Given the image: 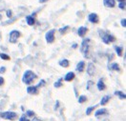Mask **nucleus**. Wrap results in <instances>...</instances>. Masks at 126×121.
<instances>
[{
  "label": "nucleus",
  "mask_w": 126,
  "mask_h": 121,
  "mask_svg": "<svg viewBox=\"0 0 126 121\" xmlns=\"http://www.w3.org/2000/svg\"><path fill=\"white\" fill-rule=\"evenodd\" d=\"M36 77H37V75L33 73V72H32V71H26L25 73H24V74H23L22 81H23V83L29 85V84H31L34 79H36Z\"/></svg>",
  "instance_id": "1"
},
{
  "label": "nucleus",
  "mask_w": 126,
  "mask_h": 121,
  "mask_svg": "<svg viewBox=\"0 0 126 121\" xmlns=\"http://www.w3.org/2000/svg\"><path fill=\"white\" fill-rule=\"evenodd\" d=\"M99 35L101 36L102 41H103L105 44H109V43L114 42V41L116 40V37H115L114 35H112V34L104 32V31H102V30H99Z\"/></svg>",
  "instance_id": "2"
},
{
  "label": "nucleus",
  "mask_w": 126,
  "mask_h": 121,
  "mask_svg": "<svg viewBox=\"0 0 126 121\" xmlns=\"http://www.w3.org/2000/svg\"><path fill=\"white\" fill-rule=\"evenodd\" d=\"M90 39L89 38H86L82 41V44H81V48L80 51L81 52L83 53V55L86 57V58H89V47H90Z\"/></svg>",
  "instance_id": "3"
},
{
  "label": "nucleus",
  "mask_w": 126,
  "mask_h": 121,
  "mask_svg": "<svg viewBox=\"0 0 126 121\" xmlns=\"http://www.w3.org/2000/svg\"><path fill=\"white\" fill-rule=\"evenodd\" d=\"M0 117L8 120H15L17 117V114L14 112H5V113L0 112Z\"/></svg>",
  "instance_id": "4"
},
{
  "label": "nucleus",
  "mask_w": 126,
  "mask_h": 121,
  "mask_svg": "<svg viewBox=\"0 0 126 121\" xmlns=\"http://www.w3.org/2000/svg\"><path fill=\"white\" fill-rule=\"evenodd\" d=\"M20 36H21V32L19 31H12L10 32V38H9V40H10L11 43H15Z\"/></svg>",
  "instance_id": "5"
},
{
  "label": "nucleus",
  "mask_w": 126,
  "mask_h": 121,
  "mask_svg": "<svg viewBox=\"0 0 126 121\" xmlns=\"http://www.w3.org/2000/svg\"><path fill=\"white\" fill-rule=\"evenodd\" d=\"M54 33H55V30L53 29L50 30L49 32H47L46 35H45V39L48 43H53L54 41Z\"/></svg>",
  "instance_id": "6"
},
{
  "label": "nucleus",
  "mask_w": 126,
  "mask_h": 121,
  "mask_svg": "<svg viewBox=\"0 0 126 121\" xmlns=\"http://www.w3.org/2000/svg\"><path fill=\"white\" fill-rule=\"evenodd\" d=\"M88 19H89V21H90L91 23H94V24H97V23H99V15H98L97 13H90L89 16H88Z\"/></svg>",
  "instance_id": "7"
},
{
  "label": "nucleus",
  "mask_w": 126,
  "mask_h": 121,
  "mask_svg": "<svg viewBox=\"0 0 126 121\" xmlns=\"http://www.w3.org/2000/svg\"><path fill=\"white\" fill-rule=\"evenodd\" d=\"M87 73L90 75V76H93L96 74V67L93 63H89L88 64V67H87Z\"/></svg>",
  "instance_id": "8"
},
{
  "label": "nucleus",
  "mask_w": 126,
  "mask_h": 121,
  "mask_svg": "<svg viewBox=\"0 0 126 121\" xmlns=\"http://www.w3.org/2000/svg\"><path fill=\"white\" fill-rule=\"evenodd\" d=\"M34 16H35V13H33V14L29 15V16L26 17L27 24L29 25V26H33V25H34V23H35V18H34Z\"/></svg>",
  "instance_id": "9"
},
{
  "label": "nucleus",
  "mask_w": 126,
  "mask_h": 121,
  "mask_svg": "<svg viewBox=\"0 0 126 121\" xmlns=\"http://www.w3.org/2000/svg\"><path fill=\"white\" fill-rule=\"evenodd\" d=\"M27 93L30 95H36L38 93V88L36 86H30L27 88Z\"/></svg>",
  "instance_id": "10"
},
{
  "label": "nucleus",
  "mask_w": 126,
  "mask_h": 121,
  "mask_svg": "<svg viewBox=\"0 0 126 121\" xmlns=\"http://www.w3.org/2000/svg\"><path fill=\"white\" fill-rule=\"evenodd\" d=\"M87 32H88V29H87L86 27H79L78 30H77V34H78L80 37H83V36L86 34Z\"/></svg>",
  "instance_id": "11"
},
{
  "label": "nucleus",
  "mask_w": 126,
  "mask_h": 121,
  "mask_svg": "<svg viewBox=\"0 0 126 121\" xmlns=\"http://www.w3.org/2000/svg\"><path fill=\"white\" fill-rule=\"evenodd\" d=\"M103 4L105 7L108 8H114L116 5V1L115 0H103Z\"/></svg>",
  "instance_id": "12"
},
{
  "label": "nucleus",
  "mask_w": 126,
  "mask_h": 121,
  "mask_svg": "<svg viewBox=\"0 0 126 121\" xmlns=\"http://www.w3.org/2000/svg\"><path fill=\"white\" fill-rule=\"evenodd\" d=\"M108 115V111H107V109L103 108V109L98 110V111L96 112L95 116H96V117H99V116H100V115Z\"/></svg>",
  "instance_id": "13"
},
{
  "label": "nucleus",
  "mask_w": 126,
  "mask_h": 121,
  "mask_svg": "<svg viewBox=\"0 0 126 121\" xmlns=\"http://www.w3.org/2000/svg\"><path fill=\"white\" fill-rule=\"evenodd\" d=\"M97 86H98V89H99V91H104V90L106 89V85H105L104 82H103V78H100V79L99 80Z\"/></svg>",
  "instance_id": "14"
},
{
  "label": "nucleus",
  "mask_w": 126,
  "mask_h": 121,
  "mask_svg": "<svg viewBox=\"0 0 126 121\" xmlns=\"http://www.w3.org/2000/svg\"><path fill=\"white\" fill-rule=\"evenodd\" d=\"M84 68H85V63L83 61H80L77 65H76V71L79 72V73H82L84 71Z\"/></svg>",
  "instance_id": "15"
},
{
  "label": "nucleus",
  "mask_w": 126,
  "mask_h": 121,
  "mask_svg": "<svg viewBox=\"0 0 126 121\" xmlns=\"http://www.w3.org/2000/svg\"><path fill=\"white\" fill-rule=\"evenodd\" d=\"M75 73H73V72H70V73H68L66 75H65V77H64V79L66 80V81H68V82H70V81H72L74 78H75Z\"/></svg>",
  "instance_id": "16"
},
{
  "label": "nucleus",
  "mask_w": 126,
  "mask_h": 121,
  "mask_svg": "<svg viewBox=\"0 0 126 121\" xmlns=\"http://www.w3.org/2000/svg\"><path fill=\"white\" fill-rule=\"evenodd\" d=\"M109 70H113V71H120V68H119V65L118 63H112L111 65L108 66Z\"/></svg>",
  "instance_id": "17"
},
{
  "label": "nucleus",
  "mask_w": 126,
  "mask_h": 121,
  "mask_svg": "<svg viewBox=\"0 0 126 121\" xmlns=\"http://www.w3.org/2000/svg\"><path fill=\"white\" fill-rule=\"evenodd\" d=\"M110 98H111V97L109 96H103L102 97V99H101V101H100V105H102V106L106 105V104L108 103V101L110 100Z\"/></svg>",
  "instance_id": "18"
},
{
  "label": "nucleus",
  "mask_w": 126,
  "mask_h": 121,
  "mask_svg": "<svg viewBox=\"0 0 126 121\" xmlns=\"http://www.w3.org/2000/svg\"><path fill=\"white\" fill-rule=\"evenodd\" d=\"M59 65H60L61 67L67 68V67L69 66V61H68L67 59H62V60H60V61H59Z\"/></svg>",
  "instance_id": "19"
},
{
  "label": "nucleus",
  "mask_w": 126,
  "mask_h": 121,
  "mask_svg": "<svg viewBox=\"0 0 126 121\" xmlns=\"http://www.w3.org/2000/svg\"><path fill=\"white\" fill-rule=\"evenodd\" d=\"M25 115H26V117H27L28 119H31V118H33V116H35V114H34V112H33V111H27Z\"/></svg>",
  "instance_id": "20"
},
{
  "label": "nucleus",
  "mask_w": 126,
  "mask_h": 121,
  "mask_svg": "<svg viewBox=\"0 0 126 121\" xmlns=\"http://www.w3.org/2000/svg\"><path fill=\"white\" fill-rule=\"evenodd\" d=\"M115 95L116 96H118L119 97L120 99H125L126 98V96L124 93H122V92H120V91H117V92H115Z\"/></svg>",
  "instance_id": "21"
},
{
  "label": "nucleus",
  "mask_w": 126,
  "mask_h": 121,
  "mask_svg": "<svg viewBox=\"0 0 126 121\" xmlns=\"http://www.w3.org/2000/svg\"><path fill=\"white\" fill-rule=\"evenodd\" d=\"M69 30H70V27H69V26H65V27L59 29V32H60L61 34H65Z\"/></svg>",
  "instance_id": "22"
},
{
  "label": "nucleus",
  "mask_w": 126,
  "mask_h": 121,
  "mask_svg": "<svg viewBox=\"0 0 126 121\" xmlns=\"http://www.w3.org/2000/svg\"><path fill=\"white\" fill-rule=\"evenodd\" d=\"M115 50H116V51H117V53H118L119 56H121V55H122V51H123V49L121 48V47L115 46Z\"/></svg>",
  "instance_id": "23"
},
{
  "label": "nucleus",
  "mask_w": 126,
  "mask_h": 121,
  "mask_svg": "<svg viewBox=\"0 0 126 121\" xmlns=\"http://www.w3.org/2000/svg\"><path fill=\"white\" fill-rule=\"evenodd\" d=\"M62 78H59L56 82H54V84H53V86L55 87V88H60L61 86H62Z\"/></svg>",
  "instance_id": "24"
},
{
  "label": "nucleus",
  "mask_w": 126,
  "mask_h": 121,
  "mask_svg": "<svg viewBox=\"0 0 126 121\" xmlns=\"http://www.w3.org/2000/svg\"><path fill=\"white\" fill-rule=\"evenodd\" d=\"M95 108H96V106H93V107H89V108H87V110H86V115H90L92 114L93 110H95Z\"/></svg>",
  "instance_id": "25"
},
{
  "label": "nucleus",
  "mask_w": 126,
  "mask_h": 121,
  "mask_svg": "<svg viewBox=\"0 0 126 121\" xmlns=\"http://www.w3.org/2000/svg\"><path fill=\"white\" fill-rule=\"evenodd\" d=\"M86 100H87V97L85 96H79V98H78V102H79L80 104L84 103Z\"/></svg>",
  "instance_id": "26"
},
{
  "label": "nucleus",
  "mask_w": 126,
  "mask_h": 121,
  "mask_svg": "<svg viewBox=\"0 0 126 121\" xmlns=\"http://www.w3.org/2000/svg\"><path fill=\"white\" fill-rule=\"evenodd\" d=\"M5 8H6V2L5 1H0V12H2V11H4L5 10Z\"/></svg>",
  "instance_id": "27"
},
{
  "label": "nucleus",
  "mask_w": 126,
  "mask_h": 121,
  "mask_svg": "<svg viewBox=\"0 0 126 121\" xmlns=\"http://www.w3.org/2000/svg\"><path fill=\"white\" fill-rule=\"evenodd\" d=\"M0 57L3 59V60H10V56L6 53H0Z\"/></svg>",
  "instance_id": "28"
},
{
  "label": "nucleus",
  "mask_w": 126,
  "mask_h": 121,
  "mask_svg": "<svg viewBox=\"0 0 126 121\" xmlns=\"http://www.w3.org/2000/svg\"><path fill=\"white\" fill-rule=\"evenodd\" d=\"M94 86V82L92 81V80H89L88 82H87V90L88 91H90L91 90V88Z\"/></svg>",
  "instance_id": "29"
},
{
  "label": "nucleus",
  "mask_w": 126,
  "mask_h": 121,
  "mask_svg": "<svg viewBox=\"0 0 126 121\" xmlns=\"http://www.w3.org/2000/svg\"><path fill=\"white\" fill-rule=\"evenodd\" d=\"M45 84H46V82H45V80H43V79H42V80H40V82H39V83L37 84V86H36V87H37V88H40V87H42V86H44Z\"/></svg>",
  "instance_id": "30"
},
{
  "label": "nucleus",
  "mask_w": 126,
  "mask_h": 121,
  "mask_svg": "<svg viewBox=\"0 0 126 121\" xmlns=\"http://www.w3.org/2000/svg\"><path fill=\"white\" fill-rule=\"evenodd\" d=\"M119 7L121 10H125V2H120L119 5Z\"/></svg>",
  "instance_id": "31"
},
{
  "label": "nucleus",
  "mask_w": 126,
  "mask_h": 121,
  "mask_svg": "<svg viewBox=\"0 0 126 121\" xmlns=\"http://www.w3.org/2000/svg\"><path fill=\"white\" fill-rule=\"evenodd\" d=\"M6 14H7V16H8L9 18H11V17L13 16V12H12V10H8L7 13H6Z\"/></svg>",
  "instance_id": "32"
},
{
  "label": "nucleus",
  "mask_w": 126,
  "mask_h": 121,
  "mask_svg": "<svg viewBox=\"0 0 126 121\" xmlns=\"http://www.w3.org/2000/svg\"><path fill=\"white\" fill-rule=\"evenodd\" d=\"M120 24H121V26H122L123 28H125V27H126V19H125V18L121 19V21H120Z\"/></svg>",
  "instance_id": "33"
},
{
  "label": "nucleus",
  "mask_w": 126,
  "mask_h": 121,
  "mask_svg": "<svg viewBox=\"0 0 126 121\" xmlns=\"http://www.w3.org/2000/svg\"><path fill=\"white\" fill-rule=\"evenodd\" d=\"M26 119H27V117H26V115H25V114H23V115H22V116L20 117L19 121H26Z\"/></svg>",
  "instance_id": "34"
},
{
  "label": "nucleus",
  "mask_w": 126,
  "mask_h": 121,
  "mask_svg": "<svg viewBox=\"0 0 126 121\" xmlns=\"http://www.w3.org/2000/svg\"><path fill=\"white\" fill-rule=\"evenodd\" d=\"M58 107H59V101L56 100V102H55V106H54V110H57Z\"/></svg>",
  "instance_id": "35"
},
{
  "label": "nucleus",
  "mask_w": 126,
  "mask_h": 121,
  "mask_svg": "<svg viewBox=\"0 0 126 121\" xmlns=\"http://www.w3.org/2000/svg\"><path fill=\"white\" fill-rule=\"evenodd\" d=\"M6 72V68L5 67H1L0 68V73H4Z\"/></svg>",
  "instance_id": "36"
},
{
  "label": "nucleus",
  "mask_w": 126,
  "mask_h": 121,
  "mask_svg": "<svg viewBox=\"0 0 126 121\" xmlns=\"http://www.w3.org/2000/svg\"><path fill=\"white\" fill-rule=\"evenodd\" d=\"M3 83H4V78L0 76V85H3Z\"/></svg>",
  "instance_id": "37"
},
{
  "label": "nucleus",
  "mask_w": 126,
  "mask_h": 121,
  "mask_svg": "<svg viewBox=\"0 0 126 121\" xmlns=\"http://www.w3.org/2000/svg\"><path fill=\"white\" fill-rule=\"evenodd\" d=\"M48 0H39V3H45V2H47Z\"/></svg>",
  "instance_id": "38"
},
{
  "label": "nucleus",
  "mask_w": 126,
  "mask_h": 121,
  "mask_svg": "<svg viewBox=\"0 0 126 121\" xmlns=\"http://www.w3.org/2000/svg\"><path fill=\"white\" fill-rule=\"evenodd\" d=\"M72 48L73 49H76V48H77V44H74L73 46H72Z\"/></svg>",
  "instance_id": "39"
},
{
  "label": "nucleus",
  "mask_w": 126,
  "mask_h": 121,
  "mask_svg": "<svg viewBox=\"0 0 126 121\" xmlns=\"http://www.w3.org/2000/svg\"><path fill=\"white\" fill-rule=\"evenodd\" d=\"M118 1H119V3L120 2H125V0H118Z\"/></svg>",
  "instance_id": "40"
},
{
  "label": "nucleus",
  "mask_w": 126,
  "mask_h": 121,
  "mask_svg": "<svg viewBox=\"0 0 126 121\" xmlns=\"http://www.w3.org/2000/svg\"><path fill=\"white\" fill-rule=\"evenodd\" d=\"M1 19H2V15L0 14V20H1Z\"/></svg>",
  "instance_id": "41"
}]
</instances>
